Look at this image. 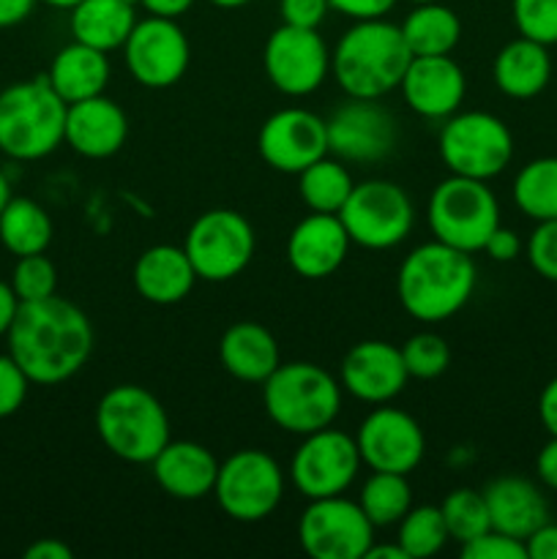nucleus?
Segmentation results:
<instances>
[{
	"instance_id": "nucleus-58",
	"label": "nucleus",
	"mask_w": 557,
	"mask_h": 559,
	"mask_svg": "<svg viewBox=\"0 0 557 559\" xmlns=\"http://www.w3.org/2000/svg\"><path fill=\"white\" fill-rule=\"evenodd\" d=\"M131 3H137V0H131Z\"/></svg>"
},
{
	"instance_id": "nucleus-7",
	"label": "nucleus",
	"mask_w": 557,
	"mask_h": 559,
	"mask_svg": "<svg viewBox=\"0 0 557 559\" xmlns=\"http://www.w3.org/2000/svg\"><path fill=\"white\" fill-rule=\"evenodd\" d=\"M426 216L435 240L475 254L500 227V202L486 180L451 175L431 191Z\"/></svg>"
},
{
	"instance_id": "nucleus-13",
	"label": "nucleus",
	"mask_w": 557,
	"mask_h": 559,
	"mask_svg": "<svg viewBox=\"0 0 557 559\" xmlns=\"http://www.w3.org/2000/svg\"><path fill=\"white\" fill-rule=\"evenodd\" d=\"M360 453L355 437L344 431L325 429L304 437L289 462V480L306 500L336 497L353 486L360 469Z\"/></svg>"
},
{
	"instance_id": "nucleus-9",
	"label": "nucleus",
	"mask_w": 557,
	"mask_h": 559,
	"mask_svg": "<svg viewBox=\"0 0 557 559\" xmlns=\"http://www.w3.org/2000/svg\"><path fill=\"white\" fill-rule=\"evenodd\" d=\"M213 495L218 508L235 522H262L282 506L284 469L271 453L244 448L218 464Z\"/></svg>"
},
{
	"instance_id": "nucleus-46",
	"label": "nucleus",
	"mask_w": 557,
	"mask_h": 559,
	"mask_svg": "<svg viewBox=\"0 0 557 559\" xmlns=\"http://www.w3.org/2000/svg\"><path fill=\"white\" fill-rule=\"evenodd\" d=\"M528 559H557V524L546 522L524 540Z\"/></svg>"
},
{
	"instance_id": "nucleus-5",
	"label": "nucleus",
	"mask_w": 557,
	"mask_h": 559,
	"mask_svg": "<svg viewBox=\"0 0 557 559\" xmlns=\"http://www.w3.org/2000/svg\"><path fill=\"white\" fill-rule=\"evenodd\" d=\"M262 404L278 429L306 437L336 420L342 409V382L309 360L278 364L262 382Z\"/></svg>"
},
{
	"instance_id": "nucleus-30",
	"label": "nucleus",
	"mask_w": 557,
	"mask_h": 559,
	"mask_svg": "<svg viewBox=\"0 0 557 559\" xmlns=\"http://www.w3.org/2000/svg\"><path fill=\"white\" fill-rule=\"evenodd\" d=\"M402 36L407 41L413 58H429V55H451L462 38V20L453 9L435 3H418L404 16Z\"/></svg>"
},
{
	"instance_id": "nucleus-2",
	"label": "nucleus",
	"mask_w": 557,
	"mask_h": 559,
	"mask_svg": "<svg viewBox=\"0 0 557 559\" xmlns=\"http://www.w3.org/2000/svg\"><path fill=\"white\" fill-rule=\"evenodd\" d=\"M478 284L473 254L442 240L418 246L404 257L396 273V295L413 320L435 325L451 320L467 306Z\"/></svg>"
},
{
	"instance_id": "nucleus-32",
	"label": "nucleus",
	"mask_w": 557,
	"mask_h": 559,
	"mask_svg": "<svg viewBox=\"0 0 557 559\" xmlns=\"http://www.w3.org/2000/svg\"><path fill=\"white\" fill-rule=\"evenodd\" d=\"M513 202L533 222L557 218V156L533 158L513 178Z\"/></svg>"
},
{
	"instance_id": "nucleus-42",
	"label": "nucleus",
	"mask_w": 557,
	"mask_h": 559,
	"mask_svg": "<svg viewBox=\"0 0 557 559\" xmlns=\"http://www.w3.org/2000/svg\"><path fill=\"white\" fill-rule=\"evenodd\" d=\"M464 559H528V546L524 540L511 538L506 533H497V530H489V533L478 535L475 540L462 546Z\"/></svg>"
},
{
	"instance_id": "nucleus-51",
	"label": "nucleus",
	"mask_w": 557,
	"mask_h": 559,
	"mask_svg": "<svg viewBox=\"0 0 557 559\" xmlns=\"http://www.w3.org/2000/svg\"><path fill=\"white\" fill-rule=\"evenodd\" d=\"M74 551L58 538H42L25 549V559H71Z\"/></svg>"
},
{
	"instance_id": "nucleus-54",
	"label": "nucleus",
	"mask_w": 557,
	"mask_h": 559,
	"mask_svg": "<svg viewBox=\"0 0 557 559\" xmlns=\"http://www.w3.org/2000/svg\"><path fill=\"white\" fill-rule=\"evenodd\" d=\"M208 3H213L216 9H244L251 0H208Z\"/></svg>"
},
{
	"instance_id": "nucleus-27",
	"label": "nucleus",
	"mask_w": 557,
	"mask_h": 559,
	"mask_svg": "<svg viewBox=\"0 0 557 559\" xmlns=\"http://www.w3.org/2000/svg\"><path fill=\"white\" fill-rule=\"evenodd\" d=\"M109 74L112 69H109L107 52L71 41L49 63L47 82L66 104H74L102 96L104 87L109 85Z\"/></svg>"
},
{
	"instance_id": "nucleus-22",
	"label": "nucleus",
	"mask_w": 557,
	"mask_h": 559,
	"mask_svg": "<svg viewBox=\"0 0 557 559\" xmlns=\"http://www.w3.org/2000/svg\"><path fill=\"white\" fill-rule=\"evenodd\" d=\"M129 118L112 98L93 96L69 104L63 142L85 158H109L126 145Z\"/></svg>"
},
{
	"instance_id": "nucleus-52",
	"label": "nucleus",
	"mask_w": 557,
	"mask_h": 559,
	"mask_svg": "<svg viewBox=\"0 0 557 559\" xmlns=\"http://www.w3.org/2000/svg\"><path fill=\"white\" fill-rule=\"evenodd\" d=\"M16 309H20V298H16L9 282H0V338H5V333H9Z\"/></svg>"
},
{
	"instance_id": "nucleus-24",
	"label": "nucleus",
	"mask_w": 557,
	"mask_h": 559,
	"mask_svg": "<svg viewBox=\"0 0 557 559\" xmlns=\"http://www.w3.org/2000/svg\"><path fill=\"white\" fill-rule=\"evenodd\" d=\"M491 530L528 540L541 524L549 522V506L538 486L519 475H502L484 489Z\"/></svg>"
},
{
	"instance_id": "nucleus-16",
	"label": "nucleus",
	"mask_w": 557,
	"mask_h": 559,
	"mask_svg": "<svg viewBox=\"0 0 557 559\" xmlns=\"http://www.w3.org/2000/svg\"><path fill=\"white\" fill-rule=\"evenodd\" d=\"M355 445L371 473L410 475L424 462L426 437L413 415L377 404L358 426Z\"/></svg>"
},
{
	"instance_id": "nucleus-53",
	"label": "nucleus",
	"mask_w": 557,
	"mask_h": 559,
	"mask_svg": "<svg viewBox=\"0 0 557 559\" xmlns=\"http://www.w3.org/2000/svg\"><path fill=\"white\" fill-rule=\"evenodd\" d=\"M364 559H407L404 549L399 544L386 546V544H371Z\"/></svg>"
},
{
	"instance_id": "nucleus-14",
	"label": "nucleus",
	"mask_w": 557,
	"mask_h": 559,
	"mask_svg": "<svg viewBox=\"0 0 557 559\" xmlns=\"http://www.w3.org/2000/svg\"><path fill=\"white\" fill-rule=\"evenodd\" d=\"M262 66L271 85L284 96H309L331 74V52L315 27L282 25L268 36Z\"/></svg>"
},
{
	"instance_id": "nucleus-8",
	"label": "nucleus",
	"mask_w": 557,
	"mask_h": 559,
	"mask_svg": "<svg viewBox=\"0 0 557 559\" xmlns=\"http://www.w3.org/2000/svg\"><path fill=\"white\" fill-rule=\"evenodd\" d=\"M440 158L451 175L491 180L513 158V134L491 112H453L440 131Z\"/></svg>"
},
{
	"instance_id": "nucleus-55",
	"label": "nucleus",
	"mask_w": 557,
	"mask_h": 559,
	"mask_svg": "<svg viewBox=\"0 0 557 559\" xmlns=\"http://www.w3.org/2000/svg\"><path fill=\"white\" fill-rule=\"evenodd\" d=\"M11 200V186H9V178H5L3 173H0V211L5 207V202Z\"/></svg>"
},
{
	"instance_id": "nucleus-10",
	"label": "nucleus",
	"mask_w": 557,
	"mask_h": 559,
	"mask_svg": "<svg viewBox=\"0 0 557 559\" xmlns=\"http://www.w3.org/2000/svg\"><path fill=\"white\" fill-rule=\"evenodd\" d=\"M183 249L202 282H233L249 267L257 251V235L240 213L213 207L189 227Z\"/></svg>"
},
{
	"instance_id": "nucleus-25",
	"label": "nucleus",
	"mask_w": 557,
	"mask_h": 559,
	"mask_svg": "<svg viewBox=\"0 0 557 559\" xmlns=\"http://www.w3.org/2000/svg\"><path fill=\"white\" fill-rule=\"evenodd\" d=\"M197 284L194 265L183 246H151L134 262V289L156 306H175L189 298Z\"/></svg>"
},
{
	"instance_id": "nucleus-1",
	"label": "nucleus",
	"mask_w": 557,
	"mask_h": 559,
	"mask_svg": "<svg viewBox=\"0 0 557 559\" xmlns=\"http://www.w3.org/2000/svg\"><path fill=\"white\" fill-rule=\"evenodd\" d=\"M5 342L33 385H60L91 358L93 325L80 306L49 295L20 304Z\"/></svg>"
},
{
	"instance_id": "nucleus-26",
	"label": "nucleus",
	"mask_w": 557,
	"mask_h": 559,
	"mask_svg": "<svg viewBox=\"0 0 557 559\" xmlns=\"http://www.w3.org/2000/svg\"><path fill=\"white\" fill-rule=\"evenodd\" d=\"M218 358L229 377L251 385H262L282 364L278 342L268 328L257 322H235L218 342Z\"/></svg>"
},
{
	"instance_id": "nucleus-41",
	"label": "nucleus",
	"mask_w": 557,
	"mask_h": 559,
	"mask_svg": "<svg viewBox=\"0 0 557 559\" xmlns=\"http://www.w3.org/2000/svg\"><path fill=\"white\" fill-rule=\"evenodd\" d=\"M31 385L33 382L27 380L22 366L11 355H0V420L20 413Z\"/></svg>"
},
{
	"instance_id": "nucleus-18",
	"label": "nucleus",
	"mask_w": 557,
	"mask_h": 559,
	"mask_svg": "<svg viewBox=\"0 0 557 559\" xmlns=\"http://www.w3.org/2000/svg\"><path fill=\"white\" fill-rule=\"evenodd\" d=\"M262 162L284 175H300L328 156V126L311 109L284 107L262 123L257 134Z\"/></svg>"
},
{
	"instance_id": "nucleus-37",
	"label": "nucleus",
	"mask_w": 557,
	"mask_h": 559,
	"mask_svg": "<svg viewBox=\"0 0 557 559\" xmlns=\"http://www.w3.org/2000/svg\"><path fill=\"white\" fill-rule=\"evenodd\" d=\"M402 360L415 380H437L451 366V347L437 333H415L402 344Z\"/></svg>"
},
{
	"instance_id": "nucleus-44",
	"label": "nucleus",
	"mask_w": 557,
	"mask_h": 559,
	"mask_svg": "<svg viewBox=\"0 0 557 559\" xmlns=\"http://www.w3.org/2000/svg\"><path fill=\"white\" fill-rule=\"evenodd\" d=\"M328 3H331V11H339L342 16L358 22L386 16L396 5V0H328Z\"/></svg>"
},
{
	"instance_id": "nucleus-33",
	"label": "nucleus",
	"mask_w": 557,
	"mask_h": 559,
	"mask_svg": "<svg viewBox=\"0 0 557 559\" xmlns=\"http://www.w3.org/2000/svg\"><path fill=\"white\" fill-rule=\"evenodd\" d=\"M353 186L342 158L322 156L298 175V194L311 213H339Z\"/></svg>"
},
{
	"instance_id": "nucleus-17",
	"label": "nucleus",
	"mask_w": 557,
	"mask_h": 559,
	"mask_svg": "<svg viewBox=\"0 0 557 559\" xmlns=\"http://www.w3.org/2000/svg\"><path fill=\"white\" fill-rule=\"evenodd\" d=\"M328 126V153L342 162L375 164L396 147V120L380 98H349L336 109Z\"/></svg>"
},
{
	"instance_id": "nucleus-49",
	"label": "nucleus",
	"mask_w": 557,
	"mask_h": 559,
	"mask_svg": "<svg viewBox=\"0 0 557 559\" xmlns=\"http://www.w3.org/2000/svg\"><path fill=\"white\" fill-rule=\"evenodd\" d=\"M38 0H0V31L16 27L33 14Z\"/></svg>"
},
{
	"instance_id": "nucleus-47",
	"label": "nucleus",
	"mask_w": 557,
	"mask_h": 559,
	"mask_svg": "<svg viewBox=\"0 0 557 559\" xmlns=\"http://www.w3.org/2000/svg\"><path fill=\"white\" fill-rule=\"evenodd\" d=\"M535 473L546 489L557 491V437H549V442L541 448L538 459H535Z\"/></svg>"
},
{
	"instance_id": "nucleus-6",
	"label": "nucleus",
	"mask_w": 557,
	"mask_h": 559,
	"mask_svg": "<svg viewBox=\"0 0 557 559\" xmlns=\"http://www.w3.org/2000/svg\"><path fill=\"white\" fill-rule=\"evenodd\" d=\"M96 435L120 462L151 464L169 442V415L142 385H115L96 407Z\"/></svg>"
},
{
	"instance_id": "nucleus-4",
	"label": "nucleus",
	"mask_w": 557,
	"mask_h": 559,
	"mask_svg": "<svg viewBox=\"0 0 557 559\" xmlns=\"http://www.w3.org/2000/svg\"><path fill=\"white\" fill-rule=\"evenodd\" d=\"M69 104L47 76L14 82L0 91V153L14 162H38L63 145Z\"/></svg>"
},
{
	"instance_id": "nucleus-21",
	"label": "nucleus",
	"mask_w": 557,
	"mask_h": 559,
	"mask_svg": "<svg viewBox=\"0 0 557 559\" xmlns=\"http://www.w3.org/2000/svg\"><path fill=\"white\" fill-rule=\"evenodd\" d=\"M349 235L339 213H309L287 238V262L300 278L320 282L333 276L349 254Z\"/></svg>"
},
{
	"instance_id": "nucleus-56",
	"label": "nucleus",
	"mask_w": 557,
	"mask_h": 559,
	"mask_svg": "<svg viewBox=\"0 0 557 559\" xmlns=\"http://www.w3.org/2000/svg\"><path fill=\"white\" fill-rule=\"evenodd\" d=\"M38 3H47V5H52V9H66V11H71L76 3H80V0H38Z\"/></svg>"
},
{
	"instance_id": "nucleus-12",
	"label": "nucleus",
	"mask_w": 557,
	"mask_h": 559,
	"mask_svg": "<svg viewBox=\"0 0 557 559\" xmlns=\"http://www.w3.org/2000/svg\"><path fill=\"white\" fill-rule=\"evenodd\" d=\"M298 540L311 559H364L375 544V524L344 495L322 497L300 513Z\"/></svg>"
},
{
	"instance_id": "nucleus-34",
	"label": "nucleus",
	"mask_w": 557,
	"mask_h": 559,
	"mask_svg": "<svg viewBox=\"0 0 557 559\" xmlns=\"http://www.w3.org/2000/svg\"><path fill=\"white\" fill-rule=\"evenodd\" d=\"M358 506L375 527L399 524L413 508V489L407 484V475L371 473L360 486Z\"/></svg>"
},
{
	"instance_id": "nucleus-36",
	"label": "nucleus",
	"mask_w": 557,
	"mask_h": 559,
	"mask_svg": "<svg viewBox=\"0 0 557 559\" xmlns=\"http://www.w3.org/2000/svg\"><path fill=\"white\" fill-rule=\"evenodd\" d=\"M442 519H446V527L451 540H457L459 546L470 544L478 535L489 533V508H486L484 491L475 489H453L451 495L442 500L440 506Z\"/></svg>"
},
{
	"instance_id": "nucleus-20",
	"label": "nucleus",
	"mask_w": 557,
	"mask_h": 559,
	"mask_svg": "<svg viewBox=\"0 0 557 559\" xmlns=\"http://www.w3.org/2000/svg\"><path fill=\"white\" fill-rule=\"evenodd\" d=\"M399 91L415 115L426 120H446L462 107L467 80L451 55H429L410 60Z\"/></svg>"
},
{
	"instance_id": "nucleus-23",
	"label": "nucleus",
	"mask_w": 557,
	"mask_h": 559,
	"mask_svg": "<svg viewBox=\"0 0 557 559\" xmlns=\"http://www.w3.org/2000/svg\"><path fill=\"white\" fill-rule=\"evenodd\" d=\"M218 459L200 442L169 440L153 459V478L173 500L194 502L213 495L218 478Z\"/></svg>"
},
{
	"instance_id": "nucleus-31",
	"label": "nucleus",
	"mask_w": 557,
	"mask_h": 559,
	"mask_svg": "<svg viewBox=\"0 0 557 559\" xmlns=\"http://www.w3.org/2000/svg\"><path fill=\"white\" fill-rule=\"evenodd\" d=\"M0 243L9 254H44L52 243V218L31 197H11L0 211Z\"/></svg>"
},
{
	"instance_id": "nucleus-45",
	"label": "nucleus",
	"mask_w": 557,
	"mask_h": 559,
	"mask_svg": "<svg viewBox=\"0 0 557 559\" xmlns=\"http://www.w3.org/2000/svg\"><path fill=\"white\" fill-rule=\"evenodd\" d=\"M481 251H486V257L495 262H511L522 254V240H519V235L513 233V229L497 227L495 233L486 238L484 249Z\"/></svg>"
},
{
	"instance_id": "nucleus-43",
	"label": "nucleus",
	"mask_w": 557,
	"mask_h": 559,
	"mask_svg": "<svg viewBox=\"0 0 557 559\" xmlns=\"http://www.w3.org/2000/svg\"><path fill=\"white\" fill-rule=\"evenodd\" d=\"M331 3L328 0H278V14L284 25L295 27H320L325 22Z\"/></svg>"
},
{
	"instance_id": "nucleus-48",
	"label": "nucleus",
	"mask_w": 557,
	"mask_h": 559,
	"mask_svg": "<svg viewBox=\"0 0 557 559\" xmlns=\"http://www.w3.org/2000/svg\"><path fill=\"white\" fill-rule=\"evenodd\" d=\"M538 418L541 426L549 431V437H557V377L544 385L538 396Z\"/></svg>"
},
{
	"instance_id": "nucleus-50",
	"label": "nucleus",
	"mask_w": 557,
	"mask_h": 559,
	"mask_svg": "<svg viewBox=\"0 0 557 559\" xmlns=\"http://www.w3.org/2000/svg\"><path fill=\"white\" fill-rule=\"evenodd\" d=\"M194 3L197 0H137V5H142L147 14L164 16V20H180Z\"/></svg>"
},
{
	"instance_id": "nucleus-57",
	"label": "nucleus",
	"mask_w": 557,
	"mask_h": 559,
	"mask_svg": "<svg viewBox=\"0 0 557 559\" xmlns=\"http://www.w3.org/2000/svg\"><path fill=\"white\" fill-rule=\"evenodd\" d=\"M410 3H415V5H418V3H435V0H410Z\"/></svg>"
},
{
	"instance_id": "nucleus-15",
	"label": "nucleus",
	"mask_w": 557,
	"mask_h": 559,
	"mask_svg": "<svg viewBox=\"0 0 557 559\" xmlns=\"http://www.w3.org/2000/svg\"><path fill=\"white\" fill-rule=\"evenodd\" d=\"M129 74L151 91H164L183 80L191 63V44L178 20L151 16L137 20L123 44Z\"/></svg>"
},
{
	"instance_id": "nucleus-11",
	"label": "nucleus",
	"mask_w": 557,
	"mask_h": 559,
	"mask_svg": "<svg viewBox=\"0 0 557 559\" xmlns=\"http://www.w3.org/2000/svg\"><path fill=\"white\" fill-rule=\"evenodd\" d=\"M339 218L355 246L386 251L407 240L415 211L402 186L391 180H364L353 186Z\"/></svg>"
},
{
	"instance_id": "nucleus-35",
	"label": "nucleus",
	"mask_w": 557,
	"mask_h": 559,
	"mask_svg": "<svg viewBox=\"0 0 557 559\" xmlns=\"http://www.w3.org/2000/svg\"><path fill=\"white\" fill-rule=\"evenodd\" d=\"M448 540H451V535H448L440 506L410 508L407 516L399 522L396 544L402 546L407 559H426L440 555Z\"/></svg>"
},
{
	"instance_id": "nucleus-38",
	"label": "nucleus",
	"mask_w": 557,
	"mask_h": 559,
	"mask_svg": "<svg viewBox=\"0 0 557 559\" xmlns=\"http://www.w3.org/2000/svg\"><path fill=\"white\" fill-rule=\"evenodd\" d=\"M11 289L20 298V304L27 300H44L49 295H58V271L52 260L44 254L16 257V265L11 271Z\"/></svg>"
},
{
	"instance_id": "nucleus-19",
	"label": "nucleus",
	"mask_w": 557,
	"mask_h": 559,
	"mask_svg": "<svg viewBox=\"0 0 557 559\" xmlns=\"http://www.w3.org/2000/svg\"><path fill=\"white\" fill-rule=\"evenodd\" d=\"M407 366L402 349L393 344L369 338L349 347L344 355L339 382L353 399L366 404H388L407 388Z\"/></svg>"
},
{
	"instance_id": "nucleus-29",
	"label": "nucleus",
	"mask_w": 557,
	"mask_h": 559,
	"mask_svg": "<svg viewBox=\"0 0 557 559\" xmlns=\"http://www.w3.org/2000/svg\"><path fill=\"white\" fill-rule=\"evenodd\" d=\"M137 25V3L131 0H80L71 9V36L102 52L123 49Z\"/></svg>"
},
{
	"instance_id": "nucleus-39",
	"label": "nucleus",
	"mask_w": 557,
	"mask_h": 559,
	"mask_svg": "<svg viewBox=\"0 0 557 559\" xmlns=\"http://www.w3.org/2000/svg\"><path fill=\"white\" fill-rule=\"evenodd\" d=\"M511 14L519 36L557 44V0H511Z\"/></svg>"
},
{
	"instance_id": "nucleus-28",
	"label": "nucleus",
	"mask_w": 557,
	"mask_h": 559,
	"mask_svg": "<svg viewBox=\"0 0 557 559\" xmlns=\"http://www.w3.org/2000/svg\"><path fill=\"white\" fill-rule=\"evenodd\" d=\"M491 76L508 98H535L552 80L549 47L524 36L513 38L497 52Z\"/></svg>"
},
{
	"instance_id": "nucleus-3",
	"label": "nucleus",
	"mask_w": 557,
	"mask_h": 559,
	"mask_svg": "<svg viewBox=\"0 0 557 559\" xmlns=\"http://www.w3.org/2000/svg\"><path fill=\"white\" fill-rule=\"evenodd\" d=\"M410 60L402 27L386 16L358 20L333 47L331 74L349 98H382L399 91Z\"/></svg>"
},
{
	"instance_id": "nucleus-40",
	"label": "nucleus",
	"mask_w": 557,
	"mask_h": 559,
	"mask_svg": "<svg viewBox=\"0 0 557 559\" xmlns=\"http://www.w3.org/2000/svg\"><path fill=\"white\" fill-rule=\"evenodd\" d=\"M528 260L541 278L557 284V218L538 222L533 229L528 240Z\"/></svg>"
}]
</instances>
